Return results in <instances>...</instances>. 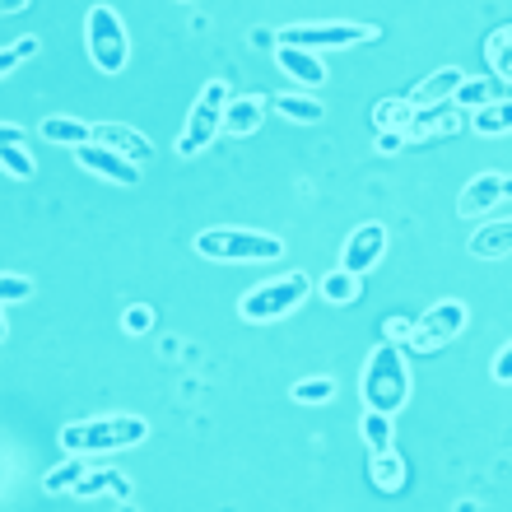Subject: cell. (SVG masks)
<instances>
[{"instance_id": "obj_10", "label": "cell", "mask_w": 512, "mask_h": 512, "mask_svg": "<svg viewBox=\"0 0 512 512\" xmlns=\"http://www.w3.org/2000/svg\"><path fill=\"white\" fill-rule=\"evenodd\" d=\"M382 252H387V224L368 219V224H359V229L345 238V247H340V266L350 270V275H368V270L382 261Z\"/></svg>"}, {"instance_id": "obj_37", "label": "cell", "mask_w": 512, "mask_h": 512, "mask_svg": "<svg viewBox=\"0 0 512 512\" xmlns=\"http://www.w3.org/2000/svg\"><path fill=\"white\" fill-rule=\"evenodd\" d=\"M247 38H252V47H261V52H275V47H280V38H275L270 28H252Z\"/></svg>"}, {"instance_id": "obj_39", "label": "cell", "mask_w": 512, "mask_h": 512, "mask_svg": "<svg viewBox=\"0 0 512 512\" xmlns=\"http://www.w3.org/2000/svg\"><path fill=\"white\" fill-rule=\"evenodd\" d=\"M14 66H24V61H19V52H14V47H0V80H5Z\"/></svg>"}, {"instance_id": "obj_28", "label": "cell", "mask_w": 512, "mask_h": 512, "mask_svg": "<svg viewBox=\"0 0 512 512\" xmlns=\"http://www.w3.org/2000/svg\"><path fill=\"white\" fill-rule=\"evenodd\" d=\"M0 173L14 177V182H28L38 168H33V154L24 145H0Z\"/></svg>"}, {"instance_id": "obj_2", "label": "cell", "mask_w": 512, "mask_h": 512, "mask_svg": "<svg viewBox=\"0 0 512 512\" xmlns=\"http://www.w3.org/2000/svg\"><path fill=\"white\" fill-rule=\"evenodd\" d=\"M359 396H364L368 410H387V415H396L410 401V364H405L396 340H382L378 350L368 354L364 378H359Z\"/></svg>"}, {"instance_id": "obj_16", "label": "cell", "mask_w": 512, "mask_h": 512, "mask_svg": "<svg viewBox=\"0 0 512 512\" xmlns=\"http://www.w3.org/2000/svg\"><path fill=\"white\" fill-rule=\"evenodd\" d=\"M461 80H466V70L443 66V70H433V75H424L405 98H410V108H438V103H452V94L461 89Z\"/></svg>"}, {"instance_id": "obj_12", "label": "cell", "mask_w": 512, "mask_h": 512, "mask_svg": "<svg viewBox=\"0 0 512 512\" xmlns=\"http://www.w3.org/2000/svg\"><path fill=\"white\" fill-rule=\"evenodd\" d=\"M275 66L289 75L294 84L303 89H322L326 84V66H322V52H308V47H275Z\"/></svg>"}, {"instance_id": "obj_1", "label": "cell", "mask_w": 512, "mask_h": 512, "mask_svg": "<svg viewBox=\"0 0 512 512\" xmlns=\"http://www.w3.org/2000/svg\"><path fill=\"white\" fill-rule=\"evenodd\" d=\"M149 438V424L140 415H98V419H75L61 429V447L66 457H103V452H126Z\"/></svg>"}, {"instance_id": "obj_43", "label": "cell", "mask_w": 512, "mask_h": 512, "mask_svg": "<svg viewBox=\"0 0 512 512\" xmlns=\"http://www.w3.org/2000/svg\"><path fill=\"white\" fill-rule=\"evenodd\" d=\"M182 5H191V0H182Z\"/></svg>"}, {"instance_id": "obj_11", "label": "cell", "mask_w": 512, "mask_h": 512, "mask_svg": "<svg viewBox=\"0 0 512 512\" xmlns=\"http://www.w3.org/2000/svg\"><path fill=\"white\" fill-rule=\"evenodd\" d=\"M461 126L457 103H438V108H415V117L405 122V145H424L433 135H452Z\"/></svg>"}, {"instance_id": "obj_6", "label": "cell", "mask_w": 512, "mask_h": 512, "mask_svg": "<svg viewBox=\"0 0 512 512\" xmlns=\"http://www.w3.org/2000/svg\"><path fill=\"white\" fill-rule=\"evenodd\" d=\"M229 84L224 80H210L201 89V98L191 103L187 112V126H182V135H177V154H201V149H210L219 140V131H224V108H229Z\"/></svg>"}, {"instance_id": "obj_22", "label": "cell", "mask_w": 512, "mask_h": 512, "mask_svg": "<svg viewBox=\"0 0 512 512\" xmlns=\"http://www.w3.org/2000/svg\"><path fill=\"white\" fill-rule=\"evenodd\" d=\"M471 126H475V135H508V131H512V98H503V103H485V108H475Z\"/></svg>"}, {"instance_id": "obj_3", "label": "cell", "mask_w": 512, "mask_h": 512, "mask_svg": "<svg viewBox=\"0 0 512 512\" xmlns=\"http://www.w3.org/2000/svg\"><path fill=\"white\" fill-rule=\"evenodd\" d=\"M196 252L205 261L243 266V261H280L284 243L275 233H256V229H205L196 233Z\"/></svg>"}, {"instance_id": "obj_30", "label": "cell", "mask_w": 512, "mask_h": 512, "mask_svg": "<svg viewBox=\"0 0 512 512\" xmlns=\"http://www.w3.org/2000/svg\"><path fill=\"white\" fill-rule=\"evenodd\" d=\"M452 103H457V108H485L489 103V84L485 80H461V89L457 94H452Z\"/></svg>"}, {"instance_id": "obj_34", "label": "cell", "mask_w": 512, "mask_h": 512, "mask_svg": "<svg viewBox=\"0 0 512 512\" xmlns=\"http://www.w3.org/2000/svg\"><path fill=\"white\" fill-rule=\"evenodd\" d=\"M494 382H503V387H512V345H503L499 359H494Z\"/></svg>"}, {"instance_id": "obj_36", "label": "cell", "mask_w": 512, "mask_h": 512, "mask_svg": "<svg viewBox=\"0 0 512 512\" xmlns=\"http://www.w3.org/2000/svg\"><path fill=\"white\" fill-rule=\"evenodd\" d=\"M405 145V131H378V149L382 154H401Z\"/></svg>"}, {"instance_id": "obj_19", "label": "cell", "mask_w": 512, "mask_h": 512, "mask_svg": "<svg viewBox=\"0 0 512 512\" xmlns=\"http://www.w3.org/2000/svg\"><path fill=\"white\" fill-rule=\"evenodd\" d=\"M368 480H373L382 494H401L405 480H410V466H405V457L396 447H382V452H373V461H368Z\"/></svg>"}, {"instance_id": "obj_7", "label": "cell", "mask_w": 512, "mask_h": 512, "mask_svg": "<svg viewBox=\"0 0 512 512\" xmlns=\"http://www.w3.org/2000/svg\"><path fill=\"white\" fill-rule=\"evenodd\" d=\"M275 38L284 47H308V52H345V47H359V42H373L378 38V28L373 24H284Z\"/></svg>"}, {"instance_id": "obj_40", "label": "cell", "mask_w": 512, "mask_h": 512, "mask_svg": "<svg viewBox=\"0 0 512 512\" xmlns=\"http://www.w3.org/2000/svg\"><path fill=\"white\" fill-rule=\"evenodd\" d=\"M28 0H0V14H24Z\"/></svg>"}, {"instance_id": "obj_14", "label": "cell", "mask_w": 512, "mask_h": 512, "mask_svg": "<svg viewBox=\"0 0 512 512\" xmlns=\"http://www.w3.org/2000/svg\"><path fill=\"white\" fill-rule=\"evenodd\" d=\"M94 140H98V145H108V149H117L122 159L140 163V168H145L149 154H154V145H149V135L131 131V126H122V122H94Z\"/></svg>"}, {"instance_id": "obj_29", "label": "cell", "mask_w": 512, "mask_h": 512, "mask_svg": "<svg viewBox=\"0 0 512 512\" xmlns=\"http://www.w3.org/2000/svg\"><path fill=\"white\" fill-rule=\"evenodd\" d=\"M289 396L298 405H326V401H336V378H303V382H294Z\"/></svg>"}, {"instance_id": "obj_21", "label": "cell", "mask_w": 512, "mask_h": 512, "mask_svg": "<svg viewBox=\"0 0 512 512\" xmlns=\"http://www.w3.org/2000/svg\"><path fill=\"white\" fill-rule=\"evenodd\" d=\"M275 112H280L284 122H298V126H317L326 117V108L312 94H284V98H275Z\"/></svg>"}, {"instance_id": "obj_38", "label": "cell", "mask_w": 512, "mask_h": 512, "mask_svg": "<svg viewBox=\"0 0 512 512\" xmlns=\"http://www.w3.org/2000/svg\"><path fill=\"white\" fill-rule=\"evenodd\" d=\"M14 52H19V61H33V56H38V52H42V42H38V38H33V33H24V38L14 42Z\"/></svg>"}, {"instance_id": "obj_27", "label": "cell", "mask_w": 512, "mask_h": 512, "mask_svg": "<svg viewBox=\"0 0 512 512\" xmlns=\"http://www.w3.org/2000/svg\"><path fill=\"white\" fill-rule=\"evenodd\" d=\"M84 471H89V466H84V457H70L66 466H56V471L42 475V489H47V494H75V485H80Z\"/></svg>"}, {"instance_id": "obj_4", "label": "cell", "mask_w": 512, "mask_h": 512, "mask_svg": "<svg viewBox=\"0 0 512 512\" xmlns=\"http://www.w3.org/2000/svg\"><path fill=\"white\" fill-rule=\"evenodd\" d=\"M84 47H89V61H94L98 75H122L126 61H131V38H126L122 14L112 5H94L84 14Z\"/></svg>"}, {"instance_id": "obj_23", "label": "cell", "mask_w": 512, "mask_h": 512, "mask_svg": "<svg viewBox=\"0 0 512 512\" xmlns=\"http://www.w3.org/2000/svg\"><path fill=\"white\" fill-rule=\"evenodd\" d=\"M359 280H364V275H350L345 266H336L322 280V298L326 303H336V308H350L354 298H359Z\"/></svg>"}, {"instance_id": "obj_17", "label": "cell", "mask_w": 512, "mask_h": 512, "mask_svg": "<svg viewBox=\"0 0 512 512\" xmlns=\"http://www.w3.org/2000/svg\"><path fill=\"white\" fill-rule=\"evenodd\" d=\"M266 108H270L266 94L229 98V108H224V135H256L261 131V122H266Z\"/></svg>"}, {"instance_id": "obj_15", "label": "cell", "mask_w": 512, "mask_h": 512, "mask_svg": "<svg viewBox=\"0 0 512 512\" xmlns=\"http://www.w3.org/2000/svg\"><path fill=\"white\" fill-rule=\"evenodd\" d=\"M131 475H122V471H84L80 475V485H75V499H84V503H94V499H112V503H131Z\"/></svg>"}, {"instance_id": "obj_13", "label": "cell", "mask_w": 512, "mask_h": 512, "mask_svg": "<svg viewBox=\"0 0 512 512\" xmlns=\"http://www.w3.org/2000/svg\"><path fill=\"white\" fill-rule=\"evenodd\" d=\"M499 201H503V173H480V177H471V182L461 187L457 215L461 219H480V215H489Z\"/></svg>"}, {"instance_id": "obj_32", "label": "cell", "mask_w": 512, "mask_h": 512, "mask_svg": "<svg viewBox=\"0 0 512 512\" xmlns=\"http://www.w3.org/2000/svg\"><path fill=\"white\" fill-rule=\"evenodd\" d=\"M149 326H154V308H145V303L126 308V317H122V331H126V336H145Z\"/></svg>"}, {"instance_id": "obj_25", "label": "cell", "mask_w": 512, "mask_h": 512, "mask_svg": "<svg viewBox=\"0 0 512 512\" xmlns=\"http://www.w3.org/2000/svg\"><path fill=\"white\" fill-rule=\"evenodd\" d=\"M359 438L368 443V452L391 447V415L387 410H364V419H359Z\"/></svg>"}, {"instance_id": "obj_24", "label": "cell", "mask_w": 512, "mask_h": 512, "mask_svg": "<svg viewBox=\"0 0 512 512\" xmlns=\"http://www.w3.org/2000/svg\"><path fill=\"white\" fill-rule=\"evenodd\" d=\"M485 56H489V66H494V75L512 84V24H503V28H494V33H489Z\"/></svg>"}, {"instance_id": "obj_33", "label": "cell", "mask_w": 512, "mask_h": 512, "mask_svg": "<svg viewBox=\"0 0 512 512\" xmlns=\"http://www.w3.org/2000/svg\"><path fill=\"white\" fill-rule=\"evenodd\" d=\"M382 331H387V340H396V345H401V340H410V331H415V317H387V322H382Z\"/></svg>"}, {"instance_id": "obj_41", "label": "cell", "mask_w": 512, "mask_h": 512, "mask_svg": "<svg viewBox=\"0 0 512 512\" xmlns=\"http://www.w3.org/2000/svg\"><path fill=\"white\" fill-rule=\"evenodd\" d=\"M503 201H512V177H503Z\"/></svg>"}, {"instance_id": "obj_35", "label": "cell", "mask_w": 512, "mask_h": 512, "mask_svg": "<svg viewBox=\"0 0 512 512\" xmlns=\"http://www.w3.org/2000/svg\"><path fill=\"white\" fill-rule=\"evenodd\" d=\"M0 145H28V131L14 122H0Z\"/></svg>"}, {"instance_id": "obj_26", "label": "cell", "mask_w": 512, "mask_h": 512, "mask_svg": "<svg viewBox=\"0 0 512 512\" xmlns=\"http://www.w3.org/2000/svg\"><path fill=\"white\" fill-rule=\"evenodd\" d=\"M410 117H415L410 98H382L378 108H373V126H378V131H405Z\"/></svg>"}, {"instance_id": "obj_31", "label": "cell", "mask_w": 512, "mask_h": 512, "mask_svg": "<svg viewBox=\"0 0 512 512\" xmlns=\"http://www.w3.org/2000/svg\"><path fill=\"white\" fill-rule=\"evenodd\" d=\"M24 298H33L28 275H0V303H24Z\"/></svg>"}, {"instance_id": "obj_8", "label": "cell", "mask_w": 512, "mask_h": 512, "mask_svg": "<svg viewBox=\"0 0 512 512\" xmlns=\"http://www.w3.org/2000/svg\"><path fill=\"white\" fill-rule=\"evenodd\" d=\"M461 326H466V303L461 298H443L424 317H415V331H410L405 345L419 354H433V350H443V345H452L461 336Z\"/></svg>"}, {"instance_id": "obj_20", "label": "cell", "mask_w": 512, "mask_h": 512, "mask_svg": "<svg viewBox=\"0 0 512 512\" xmlns=\"http://www.w3.org/2000/svg\"><path fill=\"white\" fill-rule=\"evenodd\" d=\"M38 135L47 140V145H84V140H94V122H80V117H47V122L38 126Z\"/></svg>"}, {"instance_id": "obj_9", "label": "cell", "mask_w": 512, "mask_h": 512, "mask_svg": "<svg viewBox=\"0 0 512 512\" xmlns=\"http://www.w3.org/2000/svg\"><path fill=\"white\" fill-rule=\"evenodd\" d=\"M75 163H80L84 173L108 177L112 187H135V182H140V163L122 159L117 149L98 145V140H84V145H75Z\"/></svg>"}, {"instance_id": "obj_5", "label": "cell", "mask_w": 512, "mask_h": 512, "mask_svg": "<svg viewBox=\"0 0 512 512\" xmlns=\"http://www.w3.org/2000/svg\"><path fill=\"white\" fill-rule=\"evenodd\" d=\"M308 289H312V280L303 275V270L280 275V280H266V284H256V289H247V294L238 298V317H243V322H256V326L280 322V317H289V312L308 298Z\"/></svg>"}, {"instance_id": "obj_42", "label": "cell", "mask_w": 512, "mask_h": 512, "mask_svg": "<svg viewBox=\"0 0 512 512\" xmlns=\"http://www.w3.org/2000/svg\"><path fill=\"white\" fill-rule=\"evenodd\" d=\"M0 340H5V312H0Z\"/></svg>"}, {"instance_id": "obj_18", "label": "cell", "mask_w": 512, "mask_h": 512, "mask_svg": "<svg viewBox=\"0 0 512 512\" xmlns=\"http://www.w3.org/2000/svg\"><path fill=\"white\" fill-rule=\"evenodd\" d=\"M466 252H471L475 261H503V256L512 252V219H494V224H480V229L471 233Z\"/></svg>"}]
</instances>
